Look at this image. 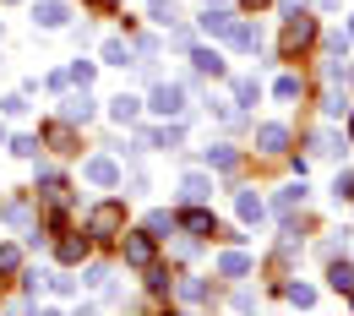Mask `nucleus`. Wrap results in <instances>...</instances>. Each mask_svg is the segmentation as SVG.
<instances>
[{
	"label": "nucleus",
	"instance_id": "7",
	"mask_svg": "<svg viewBox=\"0 0 354 316\" xmlns=\"http://www.w3.org/2000/svg\"><path fill=\"white\" fill-rule=\"evenodd\" d=\"M6 224H11V229H22L28 240H39V229H33V207H28L22 196H11V202H6Z\"/></svg>",
	"mask_w": 354,
	"mask_h": 316
},
{
	"label": "nucleus",
	"instance_id": "27",
	"mask_svg": "<svg viewBox=\"0 0 354 316\" xmlns=\"http://www.w3.org/2000/svg\"><path fill=\"white\" fill-rule=\"evenodd\" d=\"M180 300L202 306V300H207V284H202V278H180Z\"/></svg>",
	"mask_w": 354,
	"mask_h": 316
},
{
	"label": "nucleus",
	"instance_id": "44",
	"mask_svg": "<svg viewBox=\"0 0 354 316\" xmlns=\"http://www.w3.org/2000/svg\"><path fill=\"white\" fill-rule=\"evenodd\" d=\"M207 6H213V0H207Z\"/></svg>",
	"mask_w": 354,
	"mask_h": 316
},
{
	"label": "nucleus",
	"instance_id": "32",
	"mask_svg": "<svg viewBox=\"0 0 354 316\" xmlns=\"http://www.w3.org/2000/svg\"><path fill=\"white\" fill-rule=\"evenodd\" d=\"M169 229H175V219H169V213H147V234H153V240H164Z\"/></svg>",
	"mask_w": 354,
	"mask_h": 316
},
{
	"label": "nucleus",
	"instance_id": "37",
	"mask_svg": "<svg viewBox=\"0 0 354 316\" xmlns=\"http://www.w3.org/2000/svg\"><path fill=\"white\" fill-rule=\"evenodd\" d=\"M147 289H158V295H164V289H169V272H164V268H153V262H147Z\"/></svg>",
	"mask_w": 354,
	"mask_h": 316
},
{
	"label": "nucleus",
	"instance_id": "35",
	"mask_svg": "<svg viewBox=\"0 0 354 316\" xmlns=\"http://www.w3.org/2000/svg\"><path fill=\"white\" fill-rule=\"evenodd\" d=\"M0 109H6V115H28V98H22V93H6Z\"/></svg>",
	"mask_w": 354,
	"mask_h": 316
},
{
	"label": "nucleus",
	"instance_id": "23",
	"mask_svg": "<svg viewBox=\"0 0 354 316\" xmlns=\"http://www.w3.org/2000/svg\"><path fill=\"white\" fill-rule=\"evenodd\" d=\"M300 202H306V185H289V191H278V202H272V207H278V213L289 219V213H295Z\"/></svg>",
	"mask_w": 354,
	"mask_h": 316
},
{
	"label": "nucleus",
	"instance_id": "14",
	"mask_svg": "<svg viewBox=\"0 0 354 316\" xmlns=\"http://www.w3.org/2000/svg\"><path fill=\"white\" fill-rule=\"evenodd\" d=\"M191 66H196L202 77H223V55L218 49H191Z\"/></svg>",
	"mask_w": 354,
	"mask_h": 316
},
{
	"label": "nucleus",
	"instance_id": "16",
	"mask_svg": "<svg viewBox=\"0 0 354 316\" xmlns=\"http://www.w3.org/2000/svg\"><path fill=\"white\" fill-rule=\"evenodd\" d=\"M218 272H223V278H245V272H251V257H245V251H223Z\"/></svg>",
	"mask_w": 354,
	"mask_h": 316
},
{
	"label": "nucleus",
	"instance_id": "30",
	"mask_svg": "<svg viewBox=\"0 0 354 316\" xmlns=\"http://www.w3.org/2000/svg\"><path fill=\"white\" fill-rule=\"evenodd\" d=\"M49 147H55V153H71V120L49 126Z\"/></svg>",
	"mask_w": 354,
	"mask_h": 316
},
{
	"label": "nucleus",
	"instance_id": "2",
	"mask_svg": "<svg viewBox=\"0 0 354 316\" xmlns=\"http://www.w3.org/2000/svg\"><path fill=\"white\" fill-rule=\"evenodd\" d=\"M126 229V202H98L88 213V240H115Z\"/></svg>",
	"mask_w": 354,
	"mask_h": 316
},
{
	"label": "nucleus",
	"instance_id": "38",
	"mask_svg": "<svg viewBox=\"0 0 354 316\" xmlns=\"http://www.w3.org/2000/svg\"><path fill=\"white\" fill-rule=\"evenodd\" d=\"M333 196H338V202H344V196H354V175H349V169L333 180Z\"/></svg>",
	"mask_w": 354,
	"mask_h": 316
},
{
	"label": "nucleus",
	"instance_id": "4",
	"mask_svg": "<svg viewBox=\"0 0 354 316\" xmlns=\"http://www.w3.org/2000/svg\"><path fill=\"white\" fill-rule=\"evenodd\" d=\"M60 120H71V126L82 120V126H88V120H93V93L88 88H82V93H66V88H60Z\"/></svg>",
	"mask_w": 354,
	"mask_h": 316
},
{
	"label": "nucleus",
	"instance_id": "13",
	"mask_svg": "<svg viewBox=\"0 0 354 316\" xmlns=\"http://www.w3.org/2000/svg\"><path fill=\"white\" fill-rule=\"evenodd\" d=\"M257 147H262V153H283V147H289V131H283V126H257Z\"/></svg>",
	"mask_w": 354,
	"mask_h": 316
},
{
	"label": "nucleus",
	"instance_id": "1",
	"mask_svg": "<svg viewBox=\"0 0 354 316\" xmlns=\"http://www.w3.org/2000/svg\"><path fill=\"white\" fill-rule=\"evenodd\" d=\"M310 44H316V22H310L306 11H295V17L283 22V39H278V55H283V60H295V55H300V49H310Z\"/></svg>",
	"mask_w": 354,
	"mask_h": 316
},
{
	"label": "nucleus",
	"instance_id": "18",
	"mask_svg": "<svg viewBox=\"0 0 354 316\" xmlns=\"http://www.w3.org/2000/svg\"><path fill=\"white\" fill-rule=\"evenodd\" d=\"M229 44H234V49H245V55H257V49H262V33H257V28H245V22H234Z\"/></svg>",
	"mask_w": 354,
	"mask_h": 316
},
{
	"label": "nucleus",
	"instance_id": "39",
	"mask_svg": "<svg viewBox=\"0 0 354 316\" xmlns=\"http://www.w3.org/2000/svg\"><path fill=\"white\" fill-rule=\"evenodd\" d=\"M283 6V17H295V11H306V0H278Z\"/></svg>",
	"mask_w": 354,
	"mask_h": 316
},
{
	"label": "nucleus",
	"instance_id": "5",
	"mask_svg": "<svg viewBox=\"0 0 354 316\" xmlns=\"http://www.w3.org/2000/svg\"><path fill=\"white\" fill-rule=\"evenodd\" d=\"M82 180L109 191V185H120V164H115V158H88V164H82Z\"/></svg>",
	"mask_w": 354,
	"mask_h": 316
},
{
	"label": "nucleus",
	"instance_id": "31",
	"mask_svg": "<svg viewBox=\"0 0 354 316\" xmlns=\"http://www.w3.org/2000/svg\"><path fill=\"white\" fill-rule=\"evenodd\" d=\"M126 60H131V44H120V39L104 44V66H126Z\"/></svg>",
	"mask_w": 354,
	"mask_h": 316
},
{
	"label": "nucleus",
	"instance_id": "42",
	"mask_svg": "<svg viewBox=\"0 0 354 316\" xmlns=\"http://www.w3.org/2000/svg\"><path fill=\"white\" fill-rule=\"evenodd\" d=\"M349 136H354V120H349Z\"/></svg>",
	"mask_w": 354,
	"mask_h": 316
},
{
	"label": "nucleus",
	"instance_id": "9",
	"mask_svg": "<svg viewBox=\"0 0 354 316\" xmlns=\"http://www.w3.org/2000/svg\"><path fill=\"white\" fill-rule=\"evenodd\" d=\"M234 213H240V224H262V219H267V202L257 196V191H240V196H234Z\"/></svg>",
	"mask_w": 354,
	"mask_h": 316
},
{
	"label": "nucleus",
	"instance_id": "40",
	"mask_svg": "<svg viewBox=\"0 0 354 316\" xmlns=\"http://www.w3.org/2000/svg\"><path fill=\"white\" fill-rule=\"evenodd\" d=\"M349 44H354V17H349Z\"/></svg>",
	"mask_w": 354,
	"mask_h": 316
},
{
	"label": "nucleus",
	"instance_id": "43",
	"mask_svg": "<svg viewBox=\"0 0 354 316\" xmlns=\"http://www.w3.org/2000/svg\"><path fill=\"white\" fill-rule=\"evenodd\" d=\"M349 300H354V289H349Z\"/></svg>",
	"mask_w": 354,
	"mask_h": 316
},
{
	"label": "nucleus",
	"instance_id": "34",
	"mask_svg": "<svg viewBox=\"0 0 354 316\" xmlns=\"http://www.w3.org/2000/svg\"><path fill=\"white\" fill-rule=\"evenodd\" d=\"M22 268V251L17 245H0V272H17Z\"/></svg>",
	"mask_w": 354,
	"mask_h": 316
},
{
	"label": "nucleus",
	"instance_id": "26",
	"mask_svg": "<svg viewBox=\"0 0 354 316\" xmlns=\"http://www.w3.org/2000/svg\"><path fill=\"white\" fill-rule=\"evenodd\" d=\"M327 278H333V289H338V295H349V289H354V268H349V262H333Z\"/></svg>",
	"mask_w": 354,
	"mask_h": 316
},
{
	"label": "nucleus",
	"instance_id": "20",
	"mask_svg": "<svg viewBox=\"0 0 354 316\" xmlns=\"http://www.w3.org/2000/svg\"><path fill=\"white\" fill-rule=\"evenodd\" d=\"M77 88H93V77H98V60H71V71H66Z\"/></svg>",
	"mask_w": 354,
	"mask_h": 316
},
{
	"label": "nucleus",
	"instance_id": "25",
	"mask_svg": "<svg viewBox=\"0 0 354 316\" xmlns=\"http://www.w3.org/2000/svg\"><path fill=\"white\" fill-rule=\"evenodd\" d=\"M283 300L306 311V306H316V289H310V284H289V289H283Z\"/></svg>",
	"mask_w": 354,
	"mask_h": 316
},
{
	"label": "nucleus",
	"instance_id": "41",
	"mask_svg": "<svg viewBox=\"0 0 354 316\" xmlns=\"http://www.w3.org/2000/svg\"><path fill=\"white\" fill-rule=\"evenodd\" d=\"M0 147H6V126H0Z\"/></svg>",
	"mask_w": 354,
	"mask_h": 316
},
{
	"label": "nucleus",
	"instance_id": "33",
	"mask_svg": "<svg viewBox=\"0 0 354 316\" xmlns=\"http://www.w3.org/2000/svg\"><path fill=\"white\" fill-rule=\"evenodd\" d=\"M153 22L169 28V22H175V0H153Z\"/></svg>",
	"mask_w": 354,
	"mask_h": 316
},
{
	"label": "nucleus",
	"instance_id": "17",
	"mask_svg": "<svg viewBox=\"0 0 354 316\" xmlns=\"http://www.w3.org/2000/svg\"><path fill=\"white\" fill-rule=\"evenodd\" d=\"M202 33H213V39H229V33H234V17H229V11H207V17H202Z\"/></svg>",
	"mask_w": 354,
	"mask_h": 316
},
{
	"label": "nucleus",
	"instance_id": "8",
	"mask_svg": "<svg viewBox=\"0 0 354 316\" xmlns=\"http://www.w3.org/2000/svg\"><path fill=\"white\" fill-rule=\"evenodd\" d=\"M175 229H185V234H213V213H207V207H185V213H180L175 219Z\"/></svg>",
	"mask_w": 354,
	"mask_h": 316
},
{
	"label": "nucleus",
	"instance_id": "11",
	"mask_svg": "<svg viewBox=\"0 0 354 316\" xmlns=\"http://www.w3.org/2000/svg\"><path fill=\"white\" fill-rule=\"evenodd\" d=\"M180 191H185V202H207V196H213V175H202V169H191V175L180 180Z\"/></svg>",
	"mask_w": 354,
	"mask_h": 316
},
{
	"label": "nucleus",
	"instance_id": "10",
	"mask_svg": "<svg viewBox=\"0 0 354 316\" xmlns=\"http://www.w3.org/2000/svg\"><path fill=\"white\" fill-rule=\"evenodd\" d=\"M136 115H142V98H136V93H120V98H109V120H120V126H131Z\"/></svg>",
	"mask_w": 354,
	"mask_h": 316
},
{
	"label": "nucleus",
	"instance_id": "15",
	"mask_svg": "<svg viewBox=\"0 0 354 316\" xmlns=\"http://www.w3.org/2000/svg\"><path fill=\"white\" fill-rule=\"evenodd\" d=\"M55 257H60V262H82V257H88V234H82V240H77V234H60Z\"/></svg>",
	"mask_w": 354,
	"mask_h": 316
},
{
	"label": "nucleus",
	"instance_id": "19",
	"mask_svg": "<svg viewBox=\"0 0 354 316\" xmlns=\"http://www.w3.org/2000/svg\"><path fill=\"white\" fill-rule=\"evenodd\" d=\"M300 93H306V82H300V77H278V82H272V98H278V104H295Z\"/></svg>",
	"mask_w": 354,
	"mask_h": 316
},
{
	"label": "nucleus",
	"instance_id": "22",
	"mask_svg": "<svg viewBox=\"0 0 354 316\" xmlns=\"http://www.w3.org/2000/svg\"><path fill=\"white\" fill-rule=\"evenodd\" d=\"M207 164H213V169H234V164H240V153H234L229 142H218V147H207Z\"/></svg>",
	"mask_w": 354,
	"mask_h": 316
},
{
	"label": "nucleus",
	"instance_id": "12",
	"mask_svg": "<svg viewBox=\"0 0 354 316\" xmlns=\"http://www.w3.org/2000/svg\"><path fill=\"white\" fill-rule=\"evenodd\" d=\"M126 262H131V268H147V262H153V234H131V240H126Z\"/></svg>",
	"mask_w": 354,
	"mask_h": 316
},
{
	"label": "nucleus",
	"instance_id": "28",
	"mask_svg": "<svg viewBox=\"0 0 354 316\" xmlns=\"http://www.w3.org/2000/svg\"><path fill=\"white\" fill-rule=\"evenodd\" d=\"M322 109H327L333 120H338V115H349V93H344V88H327V104H322Z\"/></svg>",
	"mask_w": 354,
	"mask_h": 316
},
{
	"label": "nucleus",
	"instance_id": "3",
	"mask_svg": "<svg viewBox=\"0 0 354 316\" xmlns=\"http://www.w3.org/2000/svg\"><path fill=\"white\" fill-rule=\"evenodd\" d=\"M147 109H153V115H164V120L180 115V109H185V88H180V82H158L153 98H147Z\"/></svg>",
	"mask_w": 354,
	"mask_h": 316
},
{
	"label": "nucleus",
	"instance_id": "6",
	"mask_svg": "<svg viewBox=\"0 0 354 316\" xmlns=\"http://www.w3.org/2000/svg\"><path fill=\"white\" fill-rule=\"evenodd\" d=\"M33 22L55 33V28H66V22H71V6H66V0H39V11H33Z\"/></svg>",
	"mask_w": 354,
	"mask_h": 316
},
{
	"label": "nucleus",
	"instance_id": "21",
	"mask_svg": "<svg viewBox=\"0 0 354 316\" xmlns=\"http://www.w3.org/2000/svg\"><path fill=\"white\" fill-rule=\"evenodd\" d=\"M257 98H262V88H257V77H234V104H245V109H251Z\"/></svg>",
	"mask_w": 354,
	"mask_h": 316
},
{
	"label": "nucleus",
	"instance_id": "29",
	"mask_svg": "<svg viewBox=\"0 0 354 316\" xmlns=\"http://www.w3.org/2000/svg\"><path fill=\"white\" fill-rule=\"evenodd\" d=\"M316 153H322V158H338V153H344V136H338V131H322V136H316Z\"/></svg>",
	"mask_w": 354,
	"mask_h": 316
},
{
	"label": "nucleus",
	"instance_id": "24",
	"mask_svg": "<svg viewBox=\"0 0 354 316\" xmlns=\"http://www.w3.org/2000/svg\"><path fill=\"white\" fill-rule=\"evenodd\" d=\"M180 142H185V126H180V120H169L164 131H153V147H180Z\"/></svg>",
	"mask_w": 354,
	"mask_h": 316
},
{
	"label": "nucleus",
	"instance_id": "36",
	"mask_svg": "<svg viewBox=\"0 0 354 316\" xmlns=\"http://www.w3.org/2000/svg\"><path fill=\"white\" fill-rule=\"evenodd\" d=\"M11 153H17V158H33V153H39V136H17Z\"/></svg>",
	"mask_w": 354,
	"mask_h": 316
}]
</instances>
